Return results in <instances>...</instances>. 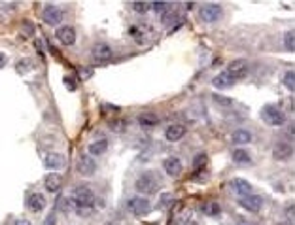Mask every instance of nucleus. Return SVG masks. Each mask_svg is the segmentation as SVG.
<instances>
[{"label": "nucleus", "instance_id": "obj_1", "mask_svg": "<svg viewBox=\"0 0 295 225\" xmlns=\"http://www.w3.org/2000/svg\"><path fill=\"white\" fill-rule=\"evenodd\" d=\"M70 201L74 203V210H93L95 193L85 184H80L72 189Z\"/></svg>", "mask_w": 295, "mask_h": 225}, {"label": "nucleus", "instance_id": "obj_2", "mask_svg": "<svg viewBox=\"0 0 295 225\" xmlns=\"http://www.w3.org/2000/svg\"><path fill=\"white\" fill-rule=\"evenodd\" d=\"M134 187H136V191L142 193V195H154V193L159 191V178L155 176V172L146 171L136 178Z\"/></svg>", "mask_w": 295, "mask_h": 225}, {"label": "nucleus", "instance_id": "obj_3", "mask_svg": "<svg viewBox=\"0 0 295 225\" xmlns=\"http://www.w3.org/2000/svg\"><path fill=\"white\" fill-rule=\"evenodd\" d=\"M261 119L271 127H280L286 123V116L280 108H276L273 104H265L261 108Z\"/></svg>", "mask_w": 295, "mask_h": 225}, {"label": "nucleus", "instance_id": "obj_4", "mask_svg": "<svg viewBox=\"0 0 295 225\" xmlns=\"http://www.w3.org/2000/svg\"><path fill=\"white\" fill-rule=\"evenodd\" d=\"M199 15L204 23H216V21L221 19L223 15V8L216 2H208V4H202L201 10H199Z\"/></svg>", "mask_w": 295, "mask_h": 225}, {"label": "nucleus", "instance_id": "obj_5", "mask_svg": "<svg viewBox=\"0 0 295 225\" xmlns=\"http://www.w3.org/2000/svg\"><path fill=\"white\" fill-rule=\"evenodd\" d=\"M76 168H78V174H80V176L91 178V176H95V172H97V161H95V157H91L89 153L80 155V157H78V163H76Z\"/></svg>", "mask_w": 295, "mask_h": 225}, {"label": "nucleus", "instance_id": "obj_6", "mask_svg": "<svg viewBox=\"0 0 295 225\" xmlns=\"http://www.w3.org/2000/svg\"><path fill=\"white\" fill-rule=\"evenodd\" d=\"M127 208L134 216H146L152 210V203L146 197H133L127 201Z\"/></svg>", "mask_w": 295, "mask_h": 225}, {"label": "nucleus", "instance_id": "obj_7", "mask_svg": "<svg viewBox=\"0 0 295 225\" xmlns=\"http://www.w3.org/2000/svg\"><path fill=\"white\" fill-rule=\"evenodd\" d=\"M63 17H65L63 10H61V8H57V6H53V4H47V6L44 8V12H42V19L46 21L47 25H51V26L61 25Z\"/></svg>", "mask_w": 295, "mask_h": 225}, {"label": "nucleus", "instance_id": "obj_8", "mask_svg": "<svg viewBox=\"0 0 295 225\" xmlns=\"http://www.w3.org/2000/svg\"><path fill=\"white\" fill-rule=\"evenodd\" d=\"M91 55H93L95 61H99V63H106L114 57V49L110 44H104V42H99V44H95L93 49H91Z\"/></svg>", "mask_w": 295, "mask_h": 225}, {"label": "nucleus", "instance_id": "obj_9", "mask_svg": "<svg viewBox=\"0 0 295 225\" xmlns=\"http://www.w3.org/2000/svg\"><path fill=\"white\" fill-rule=\"evenodd\" d=\"M225 72H227L233 79H241V78L246 76V72H248V63H246V59L231 61V65L227 66V70H225Z\"/></svg>", "mask_w": 295, "mask_h": 225}, {"label": "nucleus", "instance_id": "obj_10", "mask_svg": "<svg viewBox=\"0 0 295 225\" xmlns=\"http://www.w3.org/2000/svg\"><path fill=\"white\" fill-rule=\"evenodd\" d=\"M65 155L63 153H57V152H51V153H46L44 155V165H46V168H49V171H59V168H63L65 166Z\"/></svg>", "mask_w": 295, "mask_h": 225}, {"label": "nucleus", "instance_id": "obj_11", "mask_svg": "<svg viewBox=\"0 0 295 225\" xmlns=\"http://www.w3.org/2000/svg\"><path fill=\"white\" fill-rule=\"evenodd\" d=\"M239 205L242 206V208H246L248 212H259L263 206V199L259 197V195H246V197H241V201H239Z\"/></svg>", "mask_w": 295, "mask_h": 225}, {"label": "nucleus", "instance_id": "obj_12", "mask_svg": "<svg viewBox=\"0 0 295 225\" xmlns=\"http://www.w3.org/2000/svg\"><path fill=\"white\" fill-rule=\"evenodd\" d=\"M55 38L59 40L63 46H72L74 42H76V31H74L72 26H59L57 29V33H55Z\"/></svg>", "mask_w": 295, "mask_h": 225}, {"label": "nucleus", "instance_id": "obj_13", "mask_svg": "<svg viewBox=\"0 0 295 225\" xmlns=\"http://www.w3.org/2000/svg\"><path fill=\"white\" fill-rule=\"evenodd\" d=\"M293 155V146L288 144V142H278V144H275V148H273V157L276 159V161H286V159H289Z\"/></svg>", "mask_w": 295, "mask_h": 225}, {"label": "nucleus", "instance_id": "obj_14", "mask_svg": "<svg viewBox=\"0 0 295 225\" xmlns=\"http://www.w3.org/2000/svg\"><path fill=\"white\" fill-rule=\"evenodd\" d=\"M163 171L167 172L170 178H176V176H180V174H182V163H180V159L167 157L165 161H163Z\"/></svg>", "mask_w": 295, "mask_h": 225}, {"label": "nucleus", "instance_id": "obj_15", "mask_svg": "<svg viewBox=\"0 0 295 225\" xmlns=\"http://www.w3.org/2000/svg\"><path fill=\"white\" fill-rule=\"evenodd\" d=\"M231 189L235 193H239L241 197H246V195H252V184L248 180H242V178H233L229 182Z\"/></svg>", "mask_w": 295, "mask_h": 225}, {"label": "nucleus", "instance_id": "obj_16", "mask_svg": "<svg viewBox=\"0 0 295 225\" xmlns=\"http://www.w3.org/2000/svg\"><path fill=\"white\" fill-rule=\"evenodd\" d=\"M63 187V176L59 172H49L46 176V191L49 193H59Z\"/></svg>", "mask_w": 295, "mask_h": 225}, {"label": "nucleus", "instance_id": "obj_17", "mask_svg": "<svg viewBox=\"0 0 295 225\" xmlns=\"http://www.w3.org/2000/svg\"><path fill=\"white\" fill-rule=\"evenodd\" d=\"M184 134H186V127L180 125V123H172V125L167 127L165 138H167L168 142H178V140L184 138Z\"/></svg>", "mask_w": 295, "mask_h": 225}, {"label": "nucleus", "instance_id": "obj_18", "mask_svg": "<svg viewBox=\"0 0 295 225\" xmlns=\"http://www.w3.org/2000/svg\"><path fill=\"white\" fill-rule=\"evenodd\" d=\"M27 206L31 212H42L46 208V197L42 193H33V195H28Z\"/></svg>", "mask_w": 295, "mask_h": 225}, {"label": "nucleus", "instance_id": "obj_19", "mask_svg": "<svg viewBox=\"0 0 295 225\" xmlns=\"http://www.w3.org/2000/svg\"><path fill=\"white\" fill-rule=\"evenodd\" d=\"M108 150V140L106 138H99V140H95V142H91L87 148V152L91 157H97V155H104Z\"/></svg>", "mask_w": 295, "mask_h": 225}, {"label": "nucleus", "instance_id": "obj_20", "mask_svg": "<svg viewBox=\"0 0 295 225\" xmlns=\"http://www.w3.org/2000/svg\"><path fill=\"white\" fill-rule=\"evenodd\" d=\"M252 132L246 131V129H239V131H235L233 134H231V142L237 146H242V144H250L252 142Z\"/></svg>", "mask_w": 295, "mask_h": 225}, {"label": "nucleus", "instance_id": "obj_21", "mask_svg": "<svg viewBox=\"0 0 295 225\" xmlns=\"http://www.w3.org/2000/svg\"><path fill=\"white\" fill-rule=\"evenodd\" d=\"M231 159H233V163H237V165H250V163H252V157H250V153L246 152V150H242V148H237V150H233V153H231Z\"/></svg>", "mask_w": 295, "mask_h": 225}, {"label": "nucleus", "instance_id": "obj_22", "mask_svg": "<svg viewBox=\"0 0 295 225\" xmlns=\"http://www.w3.org/2000/svg\"><path fill=\"white\" fill-rule=\"evenodd\" d=\"M231 83H233V78H231L227 72H220L214 79H212V86H214L216 89H227Z\"/></svg>", "mask_w": 295, "mask_h": 225}, {"label": "nucleus", "instance_id": "obj_23", "mask_svg": "<svg viewBox=\"0 0 295 225\" xmlns=\"http://www.w3.org/2000/svg\"><path fill=\"white\" fill-rule=\"evenodd\" d=\"M201 212L204 216H212V218H214V216H218L221 212V206L218 205L216 201H204L201 205Z\"/></svg>", "mask_w": 295, "mask_h": 225}, {"label": "nucleus", "instance_id": "obj_24", "mask_svg": "<svg viewBox=\"0 0 295 225\" xmlns=\"http://www.w3.org/2000/svg\"><path fill=\"white\" fill-rule=\"evenodd\" d=\"M138 123H140L142 127L150 129V127H155L157 123H159V118H157L155 114H152V112H144V114L138 116Z\"/></svg>", "mask_w": 295, "mask_h": 225}, {"label": "nucleus", "instance_id": "obj_25", "mask_svg": "<svg viewBox=\"0 0 295 225\" xmlns=\"http://www.w3.org/2000/svg\"><path fill=\"white\" fill-rule=\"evenodd\" d=\"M57 210L65 212V214L74 212V203L70 201V197H59L57 199Z\"/></svg>", "mask_w": 295, "mask_h": 225}, {"label": "nucleus", "instance_id": "obj_26", "mask_svg": "<svg viewBox=\"0 0 295 225\" xmlns=\"http://www.w3.org/2000/svg\"><path fill=\"white\" fill-rule=\"evenodd\" d=\"M208 163V155L206 153H197L193 157V168L195 171H201V168H204Z\"/></svg>", "mask_w": 295, "mask_h": 225}, {"label": "nucleus", "instance_id": "obj_27", "mask_svg": "<svg viewBox=\"0 0 295 225\" xmlns=\"http://www.w3.org/2000/svg\"><path fill=\"white\" fill-rule=\"evenodd\" d=\"M15 68H17V72H19V74H27L28 70H33L34 65H33V61H31V59H21L19 63H17V66H15Z\"/></svg>", "mask_w": 295, "mask_h": 225}, {"label": "nucleus", "instance_id": "obj_28", "mask_svg": "<svg viewBox=\"0 0 295 225\" xmlns=\"http://www.w3.org/2000/svg\"><path fill=\"white\" fill-rule=\"evenodd\" d=\"M133 10L136 13H146L148 10H152V2H144V0H138V2H133Z\"/></svg>", "mask_w": 295, "mask_h": 225}, {"label": "nucleus", "instance_id": "obj_29", "mask_svg": "<svg viewBox=\"0 0 295 225\" xmlns=\"http://www.w3.org/2000/svg\"><path fill=\"white\" fill-rule=\"evenodd\" d=\"M131 34H133V38L138 42V44H142L144 42V34H146V26H133L131 29Z\"/></svg>", "mask_w": 295, "mask_h": 225}, {"label": "nucleus", "instance_id": "obj_30", "mask_svg": "<svg viewBox=\"0 0 295 225\" xmlns=\"http://www.w3.org/2000/svg\"><path fill=\"white\" fill-rule=\"evenodd\" d=\"M284 86L288 87L291 93L295 91V72L293 70H288V72H286V76H284Z\"/></svg>", "mask_w": 295, "mask_h": 225}, {"label": "nucleus", "instance_id": "obj_31", "mask_svg": "<svg viewBox=\"0 0 295 225\" xmlns=\"http://www.w3.org/2000/svg\"><path fill=\"white\" fill-rule=\"evenodd\" d=\"M284 46L288 51H293L295 49V36H293V31H288V33L284 34Z\"/></svg>", "mask_w": 295, "mask_h": 225}, {"label": "nucleus", "instance_id": "obj_32", "mask_svg": "<svg viewBox=\"0 0 295 225\" xmlns=\"http://www.w3.org/2000/svg\"><path fill=\"white\" fill-rule=\"evenodd\" d=\"M110 129L114 132H123L127 129V121H125V119H115V121L110 123Z\"/></svg>", "mask_w": 295, "mask_h": 225}, {"label": "nucleus", "instance_id": "obj_33", "mask_svg": "<svg viewBox=\"0 0 295 225\" xmlns=\"http://www.w3.org/2000/svg\"><path fill=\"white\" fill-rule=\"evenodd\" d=\"M168 8H170L168 2H152V10H154L155 13H165Z\"/></svg>", "mask_w": 295, "mask_h": 225}, {"label": "nucleus", "instance_id": "obj_34", "mask_svg": "<svg viewBox=\"0 0 295 225\" xmlns=\"http://www.w3.org/2000/svg\"><path fill=\"white\" fill-rule=\"evenodd\" d=\"M214 100L218 102V104H223V106H231V104H233V100L225 99V97H221V95H214Z\"/></svg>", "mask_w": 295, "mask_h": 225}, {"label": "nucleus", "instance_id": "obj_35", "mask_svg": "<svg viewBox=\"0 0 295 225\" xmlns=\"http://www.w3.org/2000/svg\"><path fill=\"white\" fill-rule=\"evenodd\" d=\"M63 81H65V86H67L68 91H74V89H76V81H74V78H70V76H65V79H63Z\"/></svg>", "mask_w": 295, "mask_h": 225}, {"label": "nucleus", "instance_id": "obj_36", "mask_svg": "<svg viewBox=\"0 0 295 225\" xmlns=\"http://www.w3.org/2000/svg\"><path fill=\"white\" fill-rule=\"evenodd\" d=\"M42 225H57V216H55V214H49V216L44 219V223Z\"/></svg>", "mask_w": 295, "mask_h": 225}, {"label": "nucleus", "instance_id": "obj_37", "mask_svg": "<svg viewBox=\"0 0 295 225\" xmlns=\"http://www.w3.org/2000/svg\"><path fill=\"white\" fill-rule=\"evenodd\" d=\"M6 63H8V57L2 51H0V68H4V65H6Z\"/></svg>", "mask_w": 295, "mask_h": 225}, {"label": "nucleus", "instance_id": "obj_38", "mask_svg": "<svg viewBox=\"0 0 295 225\" xmlns=\"http://www.w3.org/2000/svg\"><path fill=\"white\" fill-rule=\"evenodd\" d=\"M286 216H288V219H293V205L286 208Z\"/></svg>", "mask_w": 295, "mask_h": 225}, {"label": "nucleus", "instance_id": "obj_39", "mask_svg": "<svg viewBox=\"0 0 295 225\" xmlns=\"http://www.w3.org/2000/svg\"><path fill=\"white\" fill-rule=\"evenodd\" d=\"M14 225H33V223H31V221H27V219H17Z\"/></svg>", "mask_w": 295, "mask_h": 225}]
</instances>
